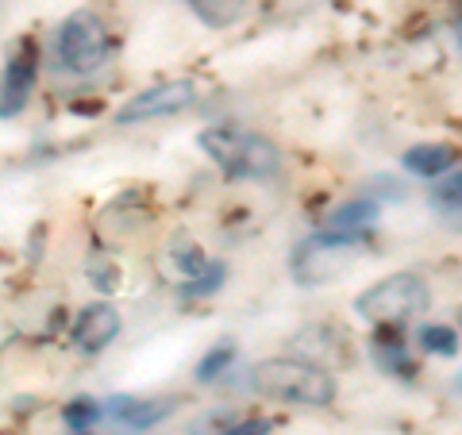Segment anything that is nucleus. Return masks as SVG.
<instances>
[{"mask_svg": "<svg viewBox=\"0 0 462 435\" xmlns=\"http://www.w3.org/2000/svg\"><path fill=\"white\" fill-rule=\"evenodd\" d=\"M251 385L273 401L305 404V409H324V404L336 401V378H331V370L316 366L309 358H293V355L263 358L251 370Z\"/></svg>", "mask_w": 462, "mask_h": 435, "instance_id": "nucleus-1", "label": "nucleus"}, {"mask_svg": "<svg viewBox=\"0 0 462 435\" xmlns=\"http://www.w3.org/2000/svg\"><path fill=\"white\" fill-rule=\"evenodd\" d=\"M197 143L227 178L270 181V178H278V170H282V151L273 147L270 139L243 132V127L216 124V127H205V132L197 135Z\"/></svg>", "mask_w": 462, "mask_h": 435, "instance_id": "nucleus-2", "label": "nucleus"}, {"mask_svg": "<svg viewBox=\"0 0 462 435\" xmlns=\"http://www.w3.org/2000/svg\"><path fill=\"white\" fill-rule=\"evenodd\" d=\"M363 258V239L358 236H343V231H316V236L300 239L289 255V273L300 289H320L339 282L346 270L358 266Z\"/></svg>", "mask_w": 462, "mask_h": 435, "instance_id": "nucleus-3", "label": "nucleus"}, {"mask_svg": "<svg viewBox=\"0 0 462 435\" xmlns=\"http://www.w3.org/2000/svg\"><path fill=\"white\" fill-rule=\"evenodd\" d=\"M428 304H431V289L420 273H393V278L374 282L370 289H363V293L355 297L358 316L370 324H382V328L412 320V316L428 312Z\"/></svg>", "mask_w": 462, "mask_h": 435, "instance_id": "nucleus-4", "label": "nucleus"}, {"mask_svg": "<svg viewBox=\"0 0 462 435\" xmlns=\"http://www.w3.org/2000/svg\"><path fill=\"white\" fill-rule=\"evenodd\" d=\"M58 62H62V69H69V74H97L100 66H105L108 58V27L105 20L97 16V12L89 8H78L74 16H66V23L58 27Z\"/></svg>", "mask_w": 462, "mask_h": 435, "instance_id": "nucleus-5", "label": "nucleus"}, {"mask_svg": "<svg viewBox=\"0 0 462 435\" xmlns=\"http://www.w3.org/2000/svg\"><path fill=\"white\" fill-rule=\"evenodd\" d=\"M197 100H200V85L193 78L151 85V89L135 93L127 105H120V112H116V124H120V127H135V124H151V120H170V116L189 112Z\"/></svg>", "mask_w": 462, "mask_h": 435, "instance_id": "nucleus-6", "label": "nucleus"}, {"mask_svg": "<svg viewBox=\"0 0 462 435\" xmlns=\"http://www.w3.org/2000/svg\"><path fill=\"white\" fill-rule=\"evenodd\" d=\"M35 78H39V58H35L32 42H23V47L8 58L5 74H0V120H16L27 108V100L35 93Z\"/></svg>", "mask_w": 462, "mask_h": 435, "instance_id": "nucleus-7", "label": "nucleus"}, {"mask_svg": "<svg viewBox=\"0 0 462 435\" xmlns=\"http://www.w3.org/2000/svg\"><path fill=\"white\" fill-rule=\"evenodd\" d=\"M120 328H124L120 309L108 304V301H97V304H89V309L78 312L74 328H69V339H74V347L81 355H100V351H108V347L116 343Z\"/></svg>", "mask_w": 462, "mask_h": 435, "instance_id": "nucleus-8", "label": "nucleus"}, {"mask_svg": "<svg viewBox=\"0 0 462 435\" xmlns=\"http://www.w3.org/2000/svg\"><path fill=\"white\" fill-rule=\"evenodd\" d=\"M178 412V401L173 397H127V393H116L105 404V416L116 420L120 428L127 431H151L158 428L162 420H170Z\"/></svg>", "mask_w": 462, "mask_h": 435, "instance_id": "nucleus-9", "label": "nucleus"}, {"mask_svg": "<svg viewBox=\"0 0 462 435\" xmlns=\"http://www.w3.org/2000/svg\"><path fill=\"white\" fill-rule=\"evenodd\" d=\"M401 162L409 173H416V178H443V173L458 162V151L447 147V143H416V147L404 151Z\"/></svg>", "mask_w": 462, "mask_h": 435, "instance_id": "nucleus-10", "label": "nucleus"}, {"mask_svg": "<svg viewBox=\"0 0 462 435\" xmlns=\"http://www.w3.org/2000/svg\"><path fill=\"white\" fill-rule=\"evenodd\" d=\"M208 266V258H205V251L193 243V239H173V243H166V251H162V270H166V278H173V282H193L200 270Z\"/></svg>", "mask_w": 462, "mask_h": 435, "instance_id": "nucleus-11", "label": "nucleus"}, {"mask_svg": "<svg viewBox=\"0 0 462 435\" xmlns=\"http://www.w3.org/2000/svg\"><path fill=\"white\" fill-rule=\"evenodd\" d=\"M378 220V205L374 200H346L328 216V231H343V236H363L366 227Z\"/></svg>", "mask_w": 462, "mask_h": 435, "instance_id": "nucleus-12", "label": "nucleus"}, {"mask_svg": "<svg viewBox=\"0 0 462 435\" xmlns=\"http://www.w3.org/2000/svg\"><path fill=\"white\" fill-rule=\"evenodd\" d=\"M189 8L208 27H231L247 16V0H189Z\"/></svg>", "mask_w": 462, "mask_h": 435, "instance_id": "nucleus-13", "label": "nucleus"}, {"mask_svg": "<svg viewBox=\"0 0 462 435\" xmlns=\"http://www.w3.org/2000/svg\"><path fill=\"white\" fill-rule=\"evenodd\" d=\"M231 362H236V343H231V339H220L216 347H208V351L200 355L197 370H193V378H197L200 385H212V382H220L224 374L231 370Z\"/></svg>", "mask_w": 462, "mask_h": 435, "instance_id": "nucleus-14", "label": "nucleus"}, {"mask_svg": "<svg viewBox=\"0 0 462 435\" xmlns=\"http://www.w3.org/2000/svg\"><path fill=\"white\" fill-rule=\"evenodd\" d=\"M374 358H378V366L389 370V374H404V378L412 374V358H409V351H404V343L397 336L374 339Z\"/></svg>", "mask_w": 462, "mask_h": 435, "instance_id": "nucleus-15", "label": "nucleus"}, {"mask_svg": "<svg viewBox=\"0 0 462 435\" xmlns=\"http://www.w3.org/2000/svg\"><path fill=\"white\" fill-rule=\"evenodd\" d=\"M62 420L69 431H89L97 420H105V404H97L93 397H74V401H66Z\"/></svg>", "mask_w": 462, "mask_h": 435, "instance_id": "nucleus-16", "label": "nucleus"}, {"mask_svg": "<svg viewBox=\"0 0 462 435\" xmlns=\"http://www.w3.org/2000/svg\"><path fill=\"white\" fill-rule=\"evenodd\" d=\"M416 339H420L424 351L431 355H458V336H455V328H447V324H424L420 331H416Z\"/></svg>", "mask_w": 462, "mask_h": 435, "instance_id": "nucleus-17", "label": "nucleus"}, {"mask_svg": "<svg viewBox=\"0 0 462 435\" xmlns=\"http://www.w3.org/2000/svg\"><path fill=\"white\" fill-rule=\"evenodd\" d=\"M224 282H227V263H208L193 282H185L181 289H185V297H212L216 289H224Z\"/></svg>", "mask_w": 462, "mask_h": 435, "instance_id": "nucleus-18", "label": "nucleus"}, {"mask_svg": "<svg viewBox=\"0 0 462 435\" xmlns=\"http://www.w3.org/2000/svg\"><path fill=\"white\" fill-rule=\"evenodd\" d=\"M431 205L439 212H462V170L447 173L439 185H431Z\"/></svg>", "mask_w": 462, "mask_h": 435, "instance_id": "nucleus-19", "label": "nucleus"}, {"mask_svg": "<svg viewBox=\"0 0 462 435\" xmlns=\"http://www.w3.org/2000/svg\"><path fill=\"white\" fill-rule=\"evenodd\" d=\"M220 435H270V420H231Z\"/></svg>", "mask_w": 462, "mask_h": 435, "instance_id": "nucleus-20", "label": "nucleus"}, {"mask_svg": "<svg viewBox=\"0 0 462 435\" xmlns=\"http://www.w3.org/2000/svg\"><path fill=\"white\" fill-rule=\"evenodd\" d=\"M455 35H458V42H462V20H458V23H455Z\"/></svg>", "mask_w": 462, "mask_h": 435, "instance_id": "nucleus-21", "label": "nucleus"}, {"mask_svg": "<svg viewBox=\"0 0 462 435\" xmlns=\"http://www.w3.org/2000/svg\"><path fill=\"white\" fill-rule=\"evenodd\" d=\"M74 435H89V431H74Z\"/></svg>", "mask_w": 462, "mask_h": 435, "instance_id": "nucleus-22", "label": "nucleus"}]
</instances>
